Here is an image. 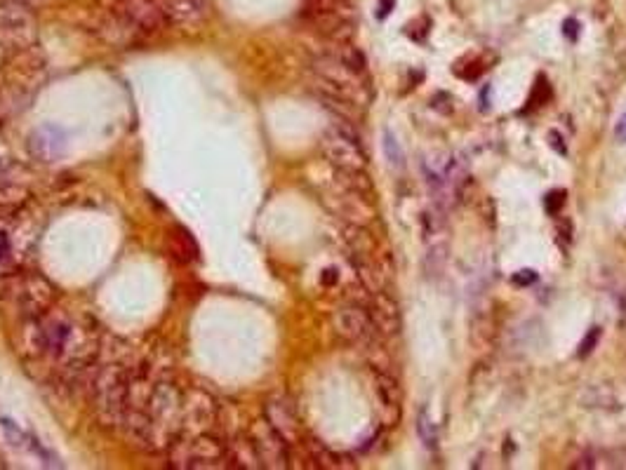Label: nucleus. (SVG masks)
Segmentation results:
<instances>
[{
    "instance_id": "nucleus-1",
    "label": "nucleus",
    "mask_w": 626,
    "mask_h": 470,
    "mask_svg": "<svg viewBox=\"0 0 626 470\" xmlns=\"http://www.w3.org/2000/svg\"><path fill=\"white\" fill-rule=\"evenodd\" d=\"M130 371L123 362H106L92 374L89 393H92L94 417L101 426H123V414L127 407V381Z\"/></svg>"
},
{
    "instance_id": "nucleus-2",
    "label": "nucleus",
    "mask_w": 626,
    "mask_h": 470,
    "mask_svg": "<svg viewBox=\"0 0 626 470\" xmlns=\"http://www.w3.org/2000/svg\"><path fill=\"white\" fill-rule=\"evenodd\" d=\"M313 71L318 75L327 94H334L339 99L353 101L361 106L365 101V85H363V73L353 71L346 61L337 54H325L313 61Z\"/></svg>"
},
{
    "instance_id": "nucleus-3",
    "label": "nucleus",
    "mask_w": 626,
    "mask_h": 470,
    "mask_svg": "<svg viewBox=\"0 0 626 470\" xmlns=\"http://www.w3.org/2000/svg\"><path fill=\"white\" fill-rule=\"evenodd\" d=\"M320 148L323 155L327 158V163L337 170H365L368 165V158L361 148V139H358L356 129L344 118H339V122H334L323 134Z\"/></svg>"
},
{
    "instance_id": "nucleus-4",
    "label": "nucleus",
    "mask_w": 626,
    "mask_h": 470,
    "mask_svg": "<svg viewBox=\"0 0 626 470\" xmlns=\"http://www.w3.org/2000/svg\"><path fill=\"white\" fill-rule=\"evenodd\" d=\"M0 43L10 52H24L38 45V22L36 15L15 3L5 0L0 3Z\"/></svg>"
},
{
    "instance_id": "nucleus-5",
    "label": "nucleus",
    "mask_w": 626,
    "mask_h": 470,
    "mask_svg": "<svg viewBox=\"0 0 626 470\" xmlns=\"http://www.w3.org/2000/svg\"><path fill=\"white\" fill-rule=\"evenodd\" d=\"M15 301L22 308L24 317H45L57 301V289L45 275L24 273L19 275Z\"/></svg>"
},
{
    "instance_id": "nucleus-6",
    "label": "nucleus",
    "mask_w": 626,
    "mask_h": 470,
    "mask_svg": "<svg viewBox=\"0 0 626 470\" xmlns=\"http://www.w3.org/2000/svg\"><path fill=\"white\" fill-rule=\"evenodd\" d=\"M217 421V402L210 393L201 388L184 390L182 400V431L179 435L187 433V438L198 433H208Z\"/></svg>"
},
{
    "instance_id": "nucleus-7",
    "label": "nucleus",
    "mask_w": 626,
    "mask_h": 470,
    "mask_svg": "<svg viewBox=\"0 0 626 470\" xmlns=\"http://www.w3.org/2000/svg\"><path fill=\"white\" fill-rule=\"evenodd\" d=\"M250 440L257 449L261 468L268 470H283L290 466V452H287V442L276 428L268 421H257L250 428Z\"/></svg>"
},
{
    "instance_id": "nucleus-8",
    "label": "nucleus",
    "mask_w": 626,
    "mask_h": 470,
    "mask_svg": "<svg viewBox=\"0 0 626 470\" xmlns=\"http://www.w3.org/2000/svg\"><path fill=\"white\" fill-rule=\"evenodd\" d=\"M332 324L337 329V334L344 336L351 343L358 345H373L377 329L373 324V317H370L365 306H358V303H346V306L337 308L332 315Z\"/></svg>"
},
{
    "instance_id": "nucleus-9",
    "label": "nucleus",
    "mask_w": 626,
    "mask_h": 470,
    "mask_svg": "<svg viewBox=\"0 0 626 470\" xmlns=\"http://www.w3.org/2000/svg\"><path fill=\"white\" fill-rule=\"evenodd\" d=\"M68 134L54 122H43L29 134V153L40 165H54L66 155Z\"/></svg>"
},
{
    "instance_id": "nucleus-10",
    "label": "nucleus",
    "mask_w": 626,
    "mask_h": 470,
    "mask_svg": "<svg viewBox=\"0 0 626 470\" xmlns=\"http://www.w3.org/2000/svg\"><path fill=\"white\" fill-rule=\"evenodd\" d=\"M113 12H118L127 24H132L142 33L161 31L168 22V12L158 0H118Z\"/></svg>"
},
{
    "instance_id": "nucleus-11",
    "label": "nucleus",
    "mask_w": 626,
    "mask_h": 470,
    "mask_svg": "<svg viewBox=\"0 0 626 470\" xmlns=\"http://www.w3.org/2000/svg\"><path fill=\"white\" fill-rule=\"evenodd\" d=\"M325 203H327L330 210L337 214V217L346 219L349 224L365 226L375 219L373 198L351 191L342 184H339V191H337V193H332V196H325Z\"/></svg>"
},
{
    "instance_id": "nucleus-12",
    "label": "nucleus",
    "mask_w": 626,
    "mask_h": 470,
    "mask_svg": "<svg viewBox=\"0 0 626 470\" xmlns=\"http://www.w3.org/2000/svg\"><path fill=\"white\" fill-rule=\"evenodd\" d=\"M264 419L283 435L287 445H294V442L301 440V424H299V417H297V412H294L290 400H285V398L266 400Z\"/></svg>"
},
{
    "instance_id": "nucleus-13",
    "label": "nucleus",
    "mask_w": 626,
    "mask_h": 470,
    "mask_svg": "<svg viewBox=\"0 0 626 470\" xmlns=\"http://www.w3.org/2000/svg\"><path fill=\"white\" fill-rule=\"evenodd\" d=\"M365 308L370 317H373L377 334L382 336L398 334V329H401V310H398L396 301L391 299L387 292H373V301H370Z\"/></svg>"
},
{
    "instance_id": "nucleus-14",
    "label": "nucleus",
    "mask_w": 626,
    "mask_h": 470,
    "mask_svg": "<svg viewBox=\"0 0 626 470\" xmlns=\"http://www.w3.org/2000/svg\"><path fill=\"white\" fill-rule=\"evenodd\" d=\"M17 350L26 360H38L47 355V331L43 317H24L17 336Z\"/></svg>"
},
{
    "instance_id": "nucleus-15",
    "label": "nucleus",
    "mask_w": 626,
    "mask_h": 470,
    "mask_svg": "<svg viewBox=\"0 0 626 470\" xmlns=\"http://www.w3.org/2000/svg\"><path fill=\"white\" fill-rule=\"evenodd\" d=\"M165 12L179 26H198L210 15V0H172Z\"/></svg>"
},
{
    "instance_id": "nucleus-16",
    "label": "nucleus",
    "mask_w": 626,
    "mask_h": 470,
    "mask_svg": "<svg viewBox=\"0 0 626 470\" xmlns=\"http://www.w3.org/2000/svg\"><path fill=\"white\" fill-rule=\"evenodd\" d=\"M31 191L22 184H0V219L15 217L29 205Z\"/></svg>"
},
{
    "instance_id": "nucleus-17",
    "label": "nucleus",
    "mask_w": 626,
    "mask_h": 470,
    "mask_svg": "<svg viewBox=\"0 0 626 470\" xmlns=\"http://www.w3.org/2000/svg\"><path fill=\"white\" fill-rule=\"evenodd\" d=\"M229 456H231V461H236V466H240V468H261L257 449H254L252 440H250V433L238 435V438L231 442Z\"/></svg>"
},
{
    "instance_id": "nucleus-18",
    "label": "nucleus",
    "mask_w": 626,
    "mask_h": 470,
    "mask_svg": "<svg viewBox=\"0 0 626 470\" xmlns=\"http://www.w3.org/2000/svg\"><path fill=\"white\" fill-rule=\"evenodd\" d=\"M304 445L308 449V456H311V459L315 461V466H318V468H344V466H351V463H344L346 459H342L339 454H334L332 449H327L318 440H306Z\"/></svg>"
},
{
    "instance_id": "nucleus-19",
    "label": "nucleus",
    "mask_w": 626,
    "mask_h": 470,
    "mask_svg": "<svg viewBox=\"0 0 626 470\" xmlns=\"http://www.w3.org/2000/svg\"><path fill=\"white\" fill-rule=\"evenodd\" d=\"M384 153H387V160H389L391 167H396V170L405 167L403 148H401V144L396 141V136H394V132H391V129H387V132H384Z\"/></svg>"
},
{
    "instance_id": "nucleus-20",
    "label": "nucleus",
    "mask_w": 626,
    "mask_h": 470,
    "mask_svg": "<svg viewBox=\"0 0 626 470\" xmlns=\"http://www.w3.org/2000/svg\"><path fill=\"white\" fill-rule=\"evenodd\" d=\"M417 433H419V438H422V442H424V445L429 447V449L436 447V442H438V428H436V424H433V421L429 419V412H422V414H419Z\"/></svg>"
},
{
    "instance_id": "nucleus-21",
    "label": "nucleus",
    "mask_w": 626,
    "mask_h": 470,
    "mask_svg": "<svg viewBox=\"0 0 626 470\" xmlns=\"http://www.w3.org/2000/svg\"><path fill=\"white\" fill-rule=\"evenodd\" d=\"M0 424H3V431H5V435H8V440H10V445H12V447H24V445H26L29 435H26V433L22 431V428H17L10 419H3V421H0Z\"/></svg>"
},
{
    "instance_id": "nucleus-22",
    "label": "nucleus",
    "mask_w": 626,
    "mask_h": 470,
    "mask_svg": "<svg viewBox=\"0 0 626 470\" xmlns=\"http://www.w3.org/2000/svg\"><path fill=\"white\" fill-rule=\"evenodd\" d=\"M598 338H601V327H594V329L589 331L587 336H584V341H582V345H580V352H577V355H580V357H587L589 352L596 348Z\"/></svg>"
},
{
    "instance_id": "nucleus-23",
    "label": "nucleus",
    "mask_w": 626,
    "mask_h": 470,
    "mask_svg": "<svg viewBox=\"0 0 626 470\" xmlns=\"http://www.w3.org/2000/svg\"><path fill=\"white\" fill-rule=\"evenodd\" d=\"M563 205H565V191H553L546 196V210L551 214L558 212Z\"/></svg>"
},
{
    "instance_id": "nucleus-24",
    "label": "nucleus",
    "mask_w": 626,
    "mask_h": 470,
    "mask_svg": "<svg viewBox=\"0 0 626 470\" xmlns=\"http://www.w3.org/2000/svg\"><path fill=\"white\" fill-rule=\"evenodd\" d=\"M534 280H537V273H534V271H530V268H525V271H518V273H513V278H511L513 285H518V287H527V285H532Z\"/></svg>"
},
{
    "instance_id": "nucleus-25",
    "label": "nucleus",
    "mask_w": 626,
    "mask_h": 470,
    "mask_svg": "<svg viewBox=\"0 0 626 470\" xmlns=\"http://www.w3.org/2000/svg\"><path fill=\"white\" fill-rule=\"evenodd\" d=\"M563 33H565L570 40H577V36H580V24H577V19H568V22L563 24Z\"/></svg>"
},
{
    "instance_id": "nucleus-26",
    "label": "nucleus",
    "mask_w": 626,
    "mask_h": 470,
    "mask_svg": "<svg viewBox=\"0 0 626 470\" xmlns=\"http://www.w3.org/2000/svg\"><path fill=\"white\" fill-rule=\"evenodd\" d=\"M615 139L619 144H626V113L619 118V122H617V127H615Z\"/></svg>"
},
{
    "instance_id": "nucleus-27",
    "label": "nucleus",
    "mask_w": 626,
    "mask_h": 470,
    "mask_svg": "<svg viewBox=\"0 0 626 470\" xmlns=\"http://www.w3.org/2000/svg\"><path fill=\"white\" fill-rule=\"evenodd\" d=\"M549 144H551V146H553L556 151H558L561 155H565V153H568V148L563 146V136H561L558 132H551V134H549Z\"/></svg>"
},
{
    "instance_id": "nucleus-28",
    "label": "nucleus",
    "mask_w": 626,
    "mask_h": 470,
    "mask_svg": "<svg viewBox=\"0 0 626 470\" xmlns=\"http://www.w3.org/2000/svg\"><path fill=\"white\" fill-rule=\"evenodd\" d=\"M12 252V243H10V238L5 233H0V259L3 257H8V254Z\"/></svg>"
},
{
    "instance_id": "nucleus-29",
    "label": "nucleus",
    "mask_w": 626,
    "mask_h": 470,
    "mask_svg": "<svg viewBox=\"0 0 626 470\" xmlns=\"http://www.w3.org/2000/svg\"><path fill=\"white\" fill-rule=\"evenodd\" d=\"M15 3H19V5H24V8L33 10V8H43V5H47V3H50V0H15Z\"/></svg>"
},
{
    "instance_id": "nucleus-30",
    "label": "nucleus",
    "mask_w": 626,
    "mask_h": 470,
    "mask_svg": "<svg viewBox=\"0 0 626 470\" xmlns=\"http://www.w3.org/2000/svg\"><path fill=\"white\" fill-rule=\"evenodd\" d=\"M394 10V0H382L380 3V12H377V17H389V12Z\"/></svg>"
},
{
    "instance_id": "nucleus-31",
    "label": "nucleus",
    "mask_w": 626,
    "mask_h": 470,
    "mask_svg": "<svg viewBox=\"0 0 626 470\" xmlns=\"http://www.w3.org/2000/svg\"><path fill=\"white\" fill-rule=\"evenodd\" d=\"M8 64H10V50L3 43H0V71H3V68L8 66Z\"/></svg>"
},
{
    "instance_id": "nucleus-32",
    "label": "nucleus",
    "mask_w": 626,
    "mask_h": 470,
    "mask_svg": "<svg viewBox=\"0 0 626 470\" xmlns=\"http://www.w3.org/2000/svg\"><path fill=\"white\" fill-rule=\"evenodd\" d=\"M325 273H327V275H323V282H327V285H330V282H334V280H337L334 271H325Z\"/></svg>"
}]
</instances>
